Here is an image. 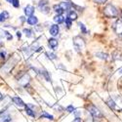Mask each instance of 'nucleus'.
I'll return each mask as SVG.
<instances>
[{"label":"nucleus","instance_id":"nucleus-9","mask_svg":"<svg viewBox=\"0 0 122 122\" xmlns=\"http://www.w3.org/2000/svg\"><path fill=\"white\" fill-rule=\"evenodd\" d=\"M48 45L52 50H57V48L59 46V42H58V40L55 39V38H50L48 40Z\"/></svg>","mask_w":122,"mask_h":122},{"label":"nucleus","instance_id":"nucleus-4","mask_svg":"<svg viewBox=\"0 0 122 122\" xmlns=\"http://www.w3.org/2000/svg\"><path fill=\"white\" fill-rule=\"evenodd\" d=\"M73 46L77 52H81L85 48V42L80 36H75L73 38Z\"/></svg>","mask_w":122,"mask_h":122},{"label":"nucleus","instance_id":"nucleus-32","mask_svg":"<svg viewBox=\"0 0 122 122\" xmlns=\"http://www.w3.org/2000/svg\"><path fill=\"white\" fill-rule=\"evenodd\" d=\"M107 1V0H94V2H96V3H105Z\"/></svg>","mask_w":122,"mask_h":122},{"label":"nucleus","instance_id":"nucleus-13","mask_svg":"<svg viewBox=\"0 0 122 122\" xmlns=\"http://www.w3.org/2000/svg\"><path fill=\"white\" fill-rule=\"evenodd\" d=\"M60 7L63 9V11L66 12V11H68V10L70 9V7H71V5H70L69 2H66V1H63V2H61L60 4Z\"/></svg>","mask_w":122,"mask_h":122},{"label":"nucleus","instance_id":"nucleus-23","mask_svg":"<svg viewBox=\"0 0 122 122\" xmlns=\"http://www.w3.org/2000/svg\"><path fill=\"white\" fill-rule=\"evenodd\" d=\"M78 26H79V28H80V30H81V32H82L83 34H87V33H88V30H87V28H86V26H85L84 24H82V23H78Z\"/></svg>","mask_w":122,"mask_h":122},{"label":"nucleus","instance_id":"nucleus-1","mask_svg":"<svg viewBox=\"0 0 122 122\" xmlns=\"http://www.w3.org/2000/svg\"><path fill=\"white\" fill-rule=\"evenodd\" d=\"M107 105L109 107L111 110L122 111V96L113 95L107 99Z\"/></svg>","mask_w":122,"mask_h":122},{"label":"nucleus","instance_id":"nucleus-29","mask_svg":"<svg viewBox=\"0 0 122 122\" xmlns=\"http://www.w3.org/2000/svg\"><path fill=\"white\" fill-rule=\"evenodd\" d=\"M65 23H66V27H70L71 26V25H72V22L70 21L69 19H67V18H66V20H65Z\"/></svg>","mask_w":122,"mask_h":122},{"label":"nucleus","instance_id":"nucleus-18","mask_svg":"<svg viewBox=\"0 0 122 122\" xmlns=\"http://www.w3.org/2000/svg\"><path fill=\"white\" fill-rule=\"evenodd\" d=\"M12 118L8 114H0V122H10Z\"/></svg>","mask_w":122,"mask_h":122},{"label":"nucleus","instance_id":"nucleus-3","mask_svg":"<svg viewBox=\"0 0 122 122\" xmlns=\"http://www.w3.org/2000/svg\"><path fill=\"white\" fill-rule=\"evenodd\" d=\"M87 108H88L89 113L92 115L93 118H95V119H100V118L103 117V113H102V111H101L96 106H94V105H89V106L87 107Z\"/></svg>","mask_w":122,"mask_h":122},{"label":"nucleus","instance_id":"nucleus-37","mask_svg":"<svg viewBox=\"0 0 122 122\" xmlns=\"http://www.w3.org/2000/svg\"><path fill=\"white\" fill-rule=\"evenodd\" d=\"M121 17H122V13H121ZM121 20H122V19H121Z\"/></svg>","mask_w":122,"mask_h":122},{"label":"nucleus","instance_id":"nucleus-5","mask_svg":"<svg viewBox=\"0 0 122 122\" xmlns=\"http://www.w3.org/2000/svg\"><path fill=\"white\" fill-rule=\"evenodd\" d=\"M38 9L40 10V12L43 14H49L50 7H49L48 0H40L38 2Z\"/></svg>","mask_w":122,"mask_h":122},{"label":"nucleus","instance_id":"nucleus-24","mask_svg":"<svg viewBox=\"0 0 122 122\" xmlns=\"http://www.w3.org/2000/svg\"><path fill=\"white\" fill-rule=\"evenodd\" d=\"M54 11H55V13H57L58 15H62V14L64 13L63 9L60 7V5H59V4H58V5H55V6H54Z\"/></svg>","mask_w":122,"mask_h":122},{"label":"nucleus","instance_id":"nucleus-34","mask_svg":"<svg viewBox=\"0 0 122 122\" xmlns=\"http://www.w3.org/2000/svg\"><path fill=\"white\" fill-rule=\"evenodd\" d=\"M73 122H82V120H81V118H79V117H75Z\"/></svg>","mask_w":122,"mask_h":122},{"label":"nucleus","instance_id":"nucleus-11","mask_svg":"<svg viewBox=\"0 0 122 122\" xmlns=\"http://www.w3.org/2000/svg\"><path fill=\"white\" fill-rule=\"evenodd\" d=\"M28 82H29V75L28 74H25L23 77H21L19 79V83L23 86H26V84Z\"/></svg>","mask_w":122,"mask_h":122},{"label":"nucleus","instance_id":"nucleus-30","mask_svg":"<svg viewBox=\"0 0 122 122\" xmlns=\"http://www.w3.org/2000/svg\"><path fill=\"white\" fill-rule=\"evenodd\" d=\"M12 5H13L15 8H19V7H20V1H19V0H14L13 3H12Z\"/></svg>","mask_w":122,"mask_h":122},{"label":"nucleus","instance_id":"nucleus-15","mask_svg":"<svg viewBox=\"0 0 122 122\" xmlns=\"http://www.w3.org/2000/svg\"><path fill=\"white\" fill-rule=\"evenodd\" d=\"M10 18V15L7 11H3L0 13V23H4L6 20H8Z\"/></svg>","mask_w":122,"mask_h":122},{"label":"nucleus","instance_id":"nucleus-6","mask_svg":"<svg viewBox=\"0 0 122 122\" xmlns=\"http://www.w3.org/2000/svg\"><path fill=\"white\" fill-rule=\"evenodd\" d=\"M112 27L114 29V32L119 37H122V20H117V21L112 25Z\"/></svg>","mask_w":122,"mask_h":122},{"label":"nucleus","instance_id":"nucleus-14","mask_svg":"<svg viewBox=\"0 0 122 122\" xmlns=\"http://www.w3.org/2000/svg\"><path fill=\"white\" fill-rule=\"evenodd\" d=\"M54 22L56 23V25L63 24V23H65V17L63 15H57L54 18Z\"/></svg>","mask_w":122,"mask_h":122},{"label":"nucleus","instance_id":"nucleus-21","mask_svg":"<svg viewBox=\"0 0 122 122\" xmlns=\"http://www.w3.org/2000/svg\"><path fill=\"white\" fill-rule=\"evenodd\" d=\"M40 117H41V118H47V119H49V120H53V119H54V116L51 115V114H49L47 111H43V112L41 113V115H40Z\"/></svg>","mask_w":122,"mask_h":122},{"label":"nucleus","instance_id":"nucleus-20","mask_svg":"<svg viewBox=\"0 0 122 122\" xmlns=\"http://www.w3.org/2000/svg\"><path fill=\"white\" fill-rule=\"evenodd\" d=\"M95 55H96V57H98V58L101 59V60L107 61V60L108 59V55L106 54V53H103V52H98V53H96Z\"/></svg>","mask_w":122,"mask_h":122},{"label":"nucleus","instance_id":"nucleus-2","mask_svg":"<svg viewBox=\"0 0 122 122\" xmlns=\"http://www.w3.org/2000/svg\"><path fill=\"white\" fill-rule=\"evenodd\" d=\"M104 14L107 18H115L118 16V10L117 8L112 4H107L104 8Z\"/></svg>","mask_w":122,"mask_h":122},{"label":"nucleus","instance_id":"nucleus-7","mask_svg":"<svg viewBox=\"0 0 122 122\" xmlns=\"http://www.w3.org/2000/svg\"><path fill=\"white\" fill-rule=\"evenodd\" d=\"M34 11H35V8H34L32 5H26V6L24 8V13H25V16H27V17L33 16Z\"/></svg>","mask_w":122,"mask_h":122},{"label":"nucleus","instance_id":"nucleus-22","mask_svg":"<svg viewBox=\"0 0 122 122\" xmlns=\"http://www.w3.org/2000/svg\"><path fill=\"white\" fill-rule=\"evenodd\" d=\"M40 73L44 76V78L47 81H51V75H50V73L47 71V70H40Z\"/></svg>","mask_w":122,"mask_h":122},{"label":"nucleus","instance_id":"nucleus-12","mask_svg":"<svg viewBox=\"0 0 122 122\" xmlns=\"http://www.w3.org/2000/svg\"><path fill=\"white\" fill-rule=\"evenodd\" d=\"M13 102H14V104L20 107H25V104L24 103V101L20 98V97H14L13 98Z\"/></svg>","mask_w":122,"mask_h":122},{"label":"nucleus","instance_id":"nucleus-33","mask_svg":"<svg viewBox=\"0 0 122 122\" xmlns=\"http://www.w3.org/2000/svg\"><path fill=\"white\" fill-rule=\"evenodd\" d=\"M16 33H17V37H18L19 39H21V37H22V32H20V31H17Z\"/></svg>","mask_w":122,"mask_h":122},{"label":"nucleus","instance_id":"nucleus-8","mask_svg":"<svg viewBox=\"0 0 122 122\" xmlns=\"http://www.w3.org/2000/svg\"><path fill=\"white\" fill-rule=\"evenodd\" d=\"M49 32H50L51 35L54 36V37L57 36L59 34V32H60V26L58 25H52L51 27L49 28Z\"/></svg>","mask_w":122,"mask_h":122},{"label":"nucleus","instance_id":"nucleus-17","mask_svg":"<svg viewBox=\"0 0 122 122\" xmlns=\"http://www.w3.org/2000/svg\"><path fill=\"white\" fill-rule=\"evenodd\" d=\"M25 112L26 114H28L29 116H31V117H35L36 116V113H35V111L32 109V108H30L29 106H25Z\"/></svg>","mask_w":122,"mask_h":122},{"label":"nucleus","instance_id":"nucleus-35","mask_svg":"<svg viewBox=\"0 0 122 122\" xmlns=\"http://www.w3.org/2000/svg\"><path fill=\"white\" fill-rule=\"evenodd\" d=\"M6 1L9 3V4H12L13 3V1H14V0H6Z\"/></svg>","mask_w":122,"mask_h":122},{"label":"nucleus","instance_id":"nucleus-26","mask_svg":"<svg viewBox=\"0 0 122 122\" xmlns=\"http://www.w3.org/2000/svg\"><path fill=\"white\" fill-rule=\"evenodd\" d=\"M46 55V57L48 58V59H50V60H56L57 59V55L56 54H54V53H46L45 54Z\"/></svg>","mask_w":122,"mask_h":122},{"label":"nucleus","instance_id":"nucleus-16","mask_svg":"<svg viewBox=\"0 0 122 122\" xmlns=\"http://www.w3.org/2000/svg\"><path fill=\"white\" fill-rule=\"evenodd\" d=\"M66 18L69 19L71 22H73V21H75V20H77V13L75 11H73V10H72V11H69Z\"/></svg>","mask_w":122,"mask_h":122},{"label":"nucleus","instance_id":"nucleus-19","mask_svg":"<svg viewBox=\"0 0 122 122\" xmlns=\"http://www.w3.org/2000/svg\"><path fill=\"white\" fill-rule=\"evenodd\" d=\"M24 33L25 34V36L27 38H31L34 35V32L32 31L31 29H29V28H24Z\"/></svg>","mask_w":122,"mask_h":122},{"label":"nucleus","instance_id":"nucleus-27","mask_svg":"<svg viewBox=\"0 0 122 122\" xmlns=\"http://www.w3.org/2000/svg\"><path fill=\"white\" fill-rule=\"evenodd\" d=\"M66 111H68V112H74V111H75V107L72 105H69V106L66 107Z\"/></svg>","mask_w":122,"mask_h":122},{"label":"nucleus","instance_id":"nucleus-10","mask_svg":"<svg viewBox=\"0 0 122 122\" xmlns=\"http://www.w3.org/2000/svg\"><path fill=\"white\" fill-rule=\"evenodd\" d=\"M26 23H27L29 25H35L38 24V19H37V17H35V16H30V17L27 18Z\"/></svg>","mask_w":122,"mask_h":122},{"label":"nucleus","instance_id":"nucleus-31","mask_svg":"<svg viewBox=\"0 0 122 122\" xmlns=\"http://www.w3.org/2000/svg\"><path fill=\"white\" fill-rule=\"evenodd\" d=\"M5 35H6V31H3V30L0 28V38L5 37Z\"/></svg>","mask_w":122,"mask_h":122},{"label":"nucleus","instance_id":"nucleus-25","mask_svg":"<svg viewBox=\"0 0 122 122\" xmlns=\"http://www.w3.org/2000/svg\"><path fill=\"white\" fill-rule=\"evenodd\" d=\"M23 52H24L25 58H28V57L30 56V48H28L27 46H26V47H24V48H23Z\"/></svg>","mask_w":122,"mask_h":122},{"label":"nucleus","instance_id":"nucleus-28","mask_svg":"<svg viewBox=\"0 0 122 122\" xmlns=\"http://www.w3.org/2000/svg\"><path fill=\"white\" fill-rule=\"evenodd\" d=\"M6 56H7V52H6V50L2 49L1 51H0V58H1V59H5V58H6Z\"/></svg>","mask_w":122,"mask_h":122},{"label":"nucleus","instance_id":"nucleus-36","mask_svg":"<svg viewBox=\"0 0 122 122\" xmlns=\"http://www.w3.org/2000/svg\"><path fill=\"white\" fill-rule=\"evenodd\" d=\"M1 45H2V43H1V42H0V46H1Z\"/></svg>","mask_w":122,"mask_h":122}]
</instances>
